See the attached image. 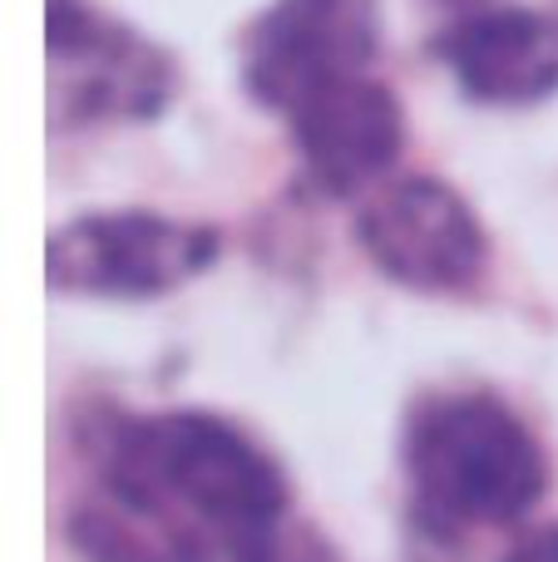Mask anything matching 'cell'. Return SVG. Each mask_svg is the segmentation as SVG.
Masks as SVG:
<instances>
[{"label": "cell", "mask_w": 558, "mask_h": 562, "mask_svg": "<svg viewBox=\"0 0 558 562\" xmlns=\"http://www.w3.org/2000/svg\"><path fill=\"white\" fill-rule=\"evenodd\" d=\"M287 479L208 409L138 415L104 445V494L75 518L94 562H287Z\"/></svg>", "instance_id": "1"}, {"label": "cell", "mask_w": 558, "mask_h": 562, "mask_svg": "<svg viewBox=\"0 0 558 562\" xmlns=\"http://www.w3.org/2000/svg\"><path fill=\"white\" fill-rule=\"evenodd\" d=\"M405 474L415 508L440 533L520 524L544 494L534 429L490 390H440L411 409Z\"/></svg>", "instance_id": "2"}, {"label": "cell", "mask_w": 558, "mask_h": 562, "mask_svg": "<svg viewBox=\"0 0 558 562\" xmlns=\"http://www.w3.org/2000/svg\"><path fill=\"white\" fill-rule=\"evenodd\" d=\"M178 99V59L89 0H49V119L59 128L148 124Z\"/></svg>", "instance_id": "3"}, {"label": "cell", "mask_w": 558, "mask_h": 562, "mask_svg": "<svg viewBox=\"0 0 558 562\" xmlns=\"http://www.w3.org/2000/svg\"><path fill=\"white\" fill-rule=\"evenodd\" d=\"M356 247L415 296H470L490 272V227L475 203L431 173L386 178L356 203Z\"/></svg>", "instance_id": "4"}, {"label": "cell", "mask_w": 558, "mask_h": 562, "mask_svg": "<svg viewBox=\"0 0 558 562\" xmlns=\"http://www.w3.org/2000/svg\"><path fill=\"white\" fill-rule=\"evenodd\" d=\"M217 252L223 237L208 223L168 217L154 207H109L69 217L49 233L45 272L59 296L148 301L203 277Z\"/></svg>", "instance_id": "5"}, {"label": "cell", "mask_w": 558, "mask_h": 562, "mask_svg": "<svg viewBox=\"0 0 558 562\" xmlns=\"http://www.w3.org/2000/svg\"><path fill=\"white\" fill-rule=\"evenodd\" d=\"M381 35L376 0H272L243 35V89L292 119L326 89L376 75Z\"/></svg>", "instance_id": "6"}, {"label": "cell", "mask_w": 558, "mask_h": 562, "mask_svg": "<svg viewBox=\"0 0 558 562\" xmlns=\"http://www.w3.org/2000/svg\"><path fill=\"white\" fill-rule=\"evenodd\" d=\"M435 55L465 99L484 109H529L558 94V15L520 0L455 5L435 30Z\"/></svg>", "instance_id": "7"}, {"label": "cell", "mask_w": 558, "mask_h": 562, "mask_svg": "<svg viewBox=\"0 0 558 562\" xmlns=\"http://www.w3.org/2000/svg\"><path fill=\"white\" fill-rule=\"evenodd\" d=\"M292 148L302 158L306 183L322 198H356L361 203L371 188L391 178L401 164L411 124L386 79L366 75L351 85H336L316 94L287 119Z\"/></svg>", "instance_id": "8"}, {"label": "cell", "mask_w": 558, "mask_h": 562, "mask_svg": "<svg viewBox=\"0 0 558 562\" xmlns=\"http://www.w3.org/2000/svg\"><path fill=\"white\" fill-rule=\"evenodd\" d=\"M504 562H558V524L524 533L520 543L504 553Z\"/></svg>", "instance_id": "9"}]
</instances>
